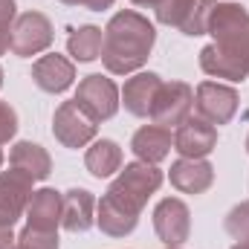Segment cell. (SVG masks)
Returning a JSON list of instances; mask_svg holds the SVG:
<instances>
[{"mask_svg":"<svg viewBox=\"0 0 249 249\" xmlns=\"http://www.w3.org/2000/svg\"><path fill=\"white\" fill-rule=\"evenodd\" d=\"M32 81L44 93H53V96L64 93L75 81V64L70 61L67 55H58V53L41 55L38 61L32 64Z\"/></svg>","mask_w":249,"mask_h":249,"instance_id":"7c38bea8","label":"cell"},{"mask_svg":"<svg viewBox=\"0 0 249 249\" xmlns=\"http://www.w3.org/2000/svg\"><path fill=\"white\" fill-rule=\"evenodd\" d=\"M18 20V3L15 0H0V29H12Z\"/></svg>","mask_w":249,"mask_h":249,"instance_id":"4316f807","label":"cell"},{"mask_svg":"<svg viewBox=\"0 0 249 249\" xmlns=\"http://www.w3.org/2000/svg\"><path fill=\"white\" fill-rule=\"evenodd\" d=\"M171 186L177 188L180 194H206L209 188L214 186V165L206 160H186L180 157L171 171H168Z\"/></svg>","mask_w":249,"mask_h":249,"instance_id":"5bb4252c","label":"cell"},{"mask_svg":"<svg viewBox=\"0 0 249 249\" xmlns=\"http://www.w3.org/2000/svg\"><path fill=\"white\" fill-rule=\"evenodd\" d=\"M162 180L165 177H162V171L157 165H148V162H139L136 160V162H127L124 168H119V177L110 183L107 194L116 197L119 203H124L127 209H133V212L142 214L148 197L160 191Z\"/></svg>","mask_w":249,"mask_h":249,"instance_id":"3957f363","label":"cell"},{"mask_svg":"<svg viewBox=\"0 0 249 249\" xmlns=\"http://www.w3.org/2000/svg\"><path fill=\"white\" fill-rule=\"evenodd\" d=\"M96 197L87 188H70L61 194V226L78 235L96 223Z\"/></svg>","mask_w":249,"mask_h":249,"instance_id":"9a60e30c","label":"cell"},{"mask_svg":"<svg viewBox=\"0 0 249 249\" xmlns=\"http://www.w3.org/2000/svg\"><path fill=\"white\" fill-rule=\"evenodd\" d=\"M214 6H217V0H194L191 9H188V15H186V20L180 23V32L183 35H191V38L206 35L209 32V18H212V9Z\"/></svg>","mask_w":249,"mask_h":249,"instance_id":"7402d4cb","label":"cell"},{"mask_svg":"<svg viewBox=\"0 0 249 249\" xmlns=\"http://www.w3.org/2000/svg\"><path fill=\"white\" fill-rule=\"evenodd\" d=\"M154 41H157V29L145 15H139L133 9L116 12L105 26V41H102L105 70L113 75L139 72L151 58Z\"/></svg>","mask_w":249,"mask_h":249,"instance_id":"7a4b0ae2","label":"cell"},{"mask_svg":"<svg viewBox=\"0 0 249 249\" xmlns=\"http://www.w3.org/2000/svg\"><path fill=\"white\" fill-rule=\"evenodd\" d=\"M171 148H174V136L162 124H142L130 139V151L136 154L139 162H148V165L162 162L171 154Z\"/></svg>","mask_w":249,"mask_h":249,"instance_id":"2e32d148","label":"cell"},{"mask_svg":"<svg viewBox=\"0 0 249 249\" xmlns=\"http://www.w3.org/2000/svg\"><path fill=\"white\" fill-rule=\"evenodd\" d=\"M133 6H139V9H157V3L160 0H130Z\"/></svg>","mask_w":249,"mask_h":249,"instance_id":"4dcf8cb0","label":"cell"},{"mask_svg":"<svg viewBox=\"0 0 249 249\" xmlns=\"http://www.w3.org/2000/svg\"><path fill=\"white\" fill-rule=\"evenodd\" d=\"M84 165L96 180H107L122 168V148L113 139H93L84 154Z\"/></svg>","mask_w":249,"mask_h":249,"instance_id":"ffe728a7","label":"cell"},{"mask_svg":"<svg viewBox=\"0 0 249 249\" xmlns=\"http://www.w3.org/2000/svg\"><path fill=\"white\" fill-rule=\"evenodd\" d=\"M15 244H18V238L12 232V226L0 223V249H15Z\"/></svg>","mask_w":249,"mask_h":249,"instance_id":"83f0119b","label":"cell"},{"mask_svg":"<svg viewBox=\"0 0 249 249\" xmlns=\"http://www.w3.org/2000/svg\"><path fill=\"white\" fill-rule=\"evenodd\" d=\"M18 133V113L9 102H0V145H6Z\"/></svg>","mask_w":249,"mask_h":249,"instance_id":"484cf974","label":"cell"},{"mask_svg":"<svg viewBox=\"0 0 249 249\" xmlns=\"http://www.w3.org/2000/svg\"><path fill=\"white\" fill-rule=\"evenodd\" d=\"M214 41L200 50V70L214 78H249V12L241 3H217L209 18Z\"/></svg>","mask_w":249,"mask_h":249,"instance_id":"6da1fadb","label":"cell"},{"mask_svg":"<svg viewBox=\"0 0 249 249\" xmlns=\"http://www.w3.org/2000/svg\"><path fill=\"white\" fill-rule=\"evenodd\" d=\"M61 3H67V6H81V0H61Z\"/></svg>","mask_w":249,"mask_h":249,"instance_id":"1f68e13d","label":"cell"},{"mask_svg":"<svg viewBox=\"0 0 249 249\" xmlns=\"http://www.w3.org/2000/svg\"><path fill=\"white\" fill-rule=\"evenodd\" d=\"M102 41H105V29H99L93 23H84L78 29H70L67 53L72 55V61L90 64L96 58H102Z\"/></svg>","mask_w":249,"mask_h":249,"instance_id":"44dd1931","label":"cell"},{"mask_svg":"<svg viewBox=\"0 0 249 249\" xmlns=\"http://www.w3.org/2000/svg\"><path fill=\"white\" fill-rule=\"evenodd\" d=\"M75 105L99 124V122H107V119L116 116V110L122 105V93L113 84V78H107L102 72H93V75H84L78 81Z\"/></svg>","mask_w":249,"mask_h":249,"instance_id":"277c9868","label":"cell"},{"mask_svg":"<svg viewBox=\"0 0 249 249\" xmlns=\"http://www.w3.org/2000/svg\"><path fill=\"white\" fill-rule=\"evenodd\" d=\"M139 223V212L127 209L124 203H119L116 197L105 194L96 203V226L107 235V238H124L136 229Z\"/></svg>","mask_w":249,"mask_h":249,"instance_id":"e0dca14e","label":"cell"},{"mask_svg":"<svg viewBox=\"0 0 249 249\" xmlns=\"http://www.w3.org/2000/svg\"><path fill=\"white\" fill-rule=\"evenodd\" d=\"M247 154H249V136H247Z\"/></svg>","mask_w":249,"mask_h":249,"instance_id":"d590c367","label":"cell"},{"mask_svg":"<svg viewBox=\"0 0 249 249\" xmlns=\"http://www.w3.org/2000/svg\"><path fill=\"white\" fill-rule=\"evenodd\" d=\"M96 130H99V124L75 105V99L72 102H61L55 107V113H53V136L61 142L64 148H72V151L87 148L96 139Z\"/></svg>","mask_w":249,"mask_h":249,"instance_id":"52a82bcc","label":"cell"},{"mask_svg":"<svg viewBox=\"0 0 249 249\" xmlns=\"http://www.w3.org/2000/svg\"><path fill=\"white\" fill-rule=\"evenodd\" d=\"M232 249H249V241H244V244H235Z\"/></svg>","mask_w":249,"mask_h":249,"instance_id":"d6a6232c","label":"cell"},{"mask_svg":"<svg viewBox=\"0 0 249 249\" xmlns=\"http://www.w3.org/2000/svg\"><path fill=\"white\" fill-rule=\"evenodd\" d=\"M241 107V96L232 84H220V81H203L197 84L194 93V110L200 119H206L209 124H229L235 119Z\"/></svg>","mask_w":249,"mask_h":249,"instance_id":"8992f818","label":"cell"},{"mask_svg":"<svg viewBox=\"0 0 249 249\" xmlns=\"http://www.w3.org/2000/svg\"><path fill=\"white\" fill-rule=\"evenodd\" d=\"M191 3L194 0H160L157 3V20L162 23V26H174V29H180V23L186 20L188 9H191Z\"/></svg>","mask_w":249,"mask_h":249,"instance_id":"603a6c76","label":"cell"},{"mask_svg":"<svg viewBox=\"0 0 249 249\" xmlns=\"http://www.w3.org/2000/svg\"><path fill=\"white\" fill-rule=\"evenodd\" d=\"M58 232H44V229H32L26 226L20 235H18V244L15 249H58Z\"/></svg>","mask_w":249,"mask_h":249,"instance_id":"d4e9b609","label":"cell"},{"mask_svg":"<svg viewBox=\"0 0 249 249\" xmlns=\"http://www.w3.org/2000/svg\"><path fill=\"white\" fill-rule=\"evenodd\" d=\"M116 0H81V6L84 9H90V12H105V9H110Z\"/></svg>","mask_w":249,"mask_h":249,"instance_id":"f1b7e54d","label":"cell"},{"mask_svg":"<svg viewBox=\"0 0 249 249\" xmlns=\"http://www.w3.org/2000/svg\"><path fill=\"white\" fill-rule=\"evenodd\" d=\"M12 50V29H0V55Z\"/></svg>","mask_w":249,"mask_h":249,"instance_id":"f546056e","label":"cell"},{"mask_svg":"<svg viewBox=\"0 0 249 249\" xmlns=\"http://www.w3.org/2000/svg\"><path fill=\"white\" fill-rule=\"evenodd\" d=\"M0 87H3V67H0Z\"/></svg>","mask_w":249,"mask_h":249,"instance_id":"e575fe53","label":"cell"},{"mask_svg":"<svg viewBox=\"0 0 249 249\" xmlns=\"http://www.w3.org/2000/svg\"><path fill=\"white\" fill-rule=\"evenodd\" d=\"M191 107H194V90L186 81H162L154 110H151V119H154V124H162L171 130V127H180L191 116Z\"/></svg>","mask_w":249,"mask_h":249,"instance_id":"ba28073f","label":"cell"},{"mask_svg":"<svg viewBox=\"0 0 249 249\" xmlns=\"http://www.w3.org/2000/svg\"><path fill=\"white\" fill-rule=\"evenodd\" d=\"M26 226L44 229V232H58V226H61V191H55V188L32 191L29 206H26Z\"/></svg>","mask_w":249,"mask_h":249,"instance_id":"ac0fdd59","label":"cell"},{"mask_svg":"<svg viewBox=\"0 0 249 249\" xmlns=\"http://www.w3.org/2000/svg\"><path fill=\"white\" fill-rule=\"evenodd\" d=\"M165 249H180V247H165Z\"/></svg>","mask_w":249,"mask_h":249,"instance_id":"8d00e7d4","label":"cell"},{"mask_svg":"<svg viewBox=\"0 0 249 249\" xmlns=\"http://www.w3.org/2000/svg\"><path fill=\"white\" fill-rule=\"evenodd\" d=\"M9 165L18 168V171H23V174L32 177L35 183H38V180H47V177L53 174V157L47 154L44 145L29 142V139L12 145V151H9Z\"/></svg>","mask_w":249,"mask_h":249,"instance_id":"d6986e66","label":"cell"},{"mask_svg":"<svg viewBox=\"0 0 249 249\" xmlns=\"http://www.w3.org/2000/svg\"><path fill=\"white\" fill-rule=\"evenodd\" d=\"M223 226H226V232H229L238 244L249 241V200L238 203L235 209H229V214H226Z\"/></svg>","mask_w":249,"mask_h":249,"instance_id":"cb8c5ba5","label":"cell"},{"mask_svg":"<svg viewBox=\"0 0 249 249\" xmlns=\"http://www.w3.org/2000/svg\"><path fill=\"white\" fill-rule=\"evenodd\" d=\"M217 148V127L200 116H188L174 130V151L186 160H206Z\"/></svg>","mask_w":249,"mask_h":249,"instance_id":"8fae6325","label":"cell"},{"mask_svg":"<svg viewBox=\"0 0 249 249\" xmlns=\"http://www.w3.org/2000/svg\"><path fill=\"white\" fill-rule=\"evenodd\" d=\"M55 41V29H53V20L44 15V12H23L18 15L15 26H12V53L18 58H32V55H41L53 47Z\"/></svg>","mask_w":249,"mask_h":249,"instance_id":"5b68a950","label":"cell"},{"mask_svg":"<svg viewBox=\"0 0 249 249\" xmlns=\"http://www.w3.org/2000/svg\"><path fill=\"white\" fill-rule=\"evenodd\" d=\"M160 84L162 78L157 72H133L122 87V105L130 116H151L154 110V102H157V93H160Z\"/></svg>","mask_w":249,"mask_h":249,"instance_id":"4fadbf2b","label":"cell"},{"mask_svg":"<svg viewBox=\"0 0 249 249\" xmlns=\"http://www.w3.org/2000/svg\"><path fill=\"white\" fill-rule=\"evenodd\" d=\"M32 183L35 180L18 168L0 171V223L15 226L26 214L29 197H32Z\"/></svg>","mask_w":249,"mask_h":249,"instance_id":"30bf717a","label":"cell"},{"mask_svg":"<svg viewBox=\"0 0 249 249\" xmlns=\"http://www.w3.org/2000/svg\"><path fill=\"white\" fill-rule=\"evenodd\" d=\"M154 232L165 247H183L191 235V212L180 197H165L154 209Z\"/></svg>","mask_w":249,"mask_h":249,"instance_id":"9c48e42d","label":"cell"},{"mask_svg":"<svg viewBox=\"0 0 249 249\" xmlns=\"http://www.w3.org/2000/svg\"><path fill=\"white\" fill-rule=\"evenodd\" d=\"M3 160H6V154H3V145H0V165H3Z\"/></svg>","mask_w":249,"mask_h":249,"instance_id":"836d02e7","label":"cell"}]
</instances>
